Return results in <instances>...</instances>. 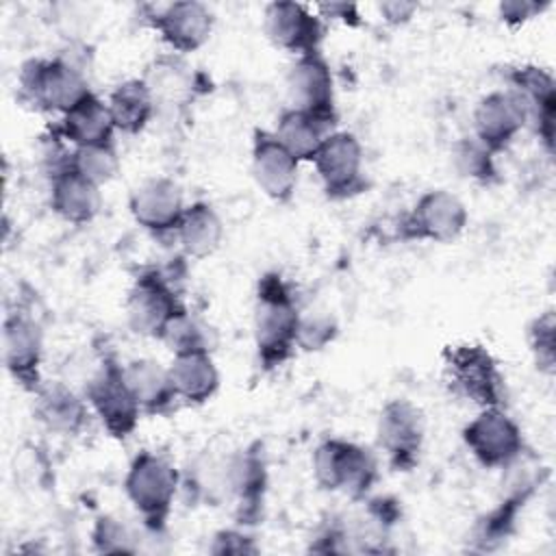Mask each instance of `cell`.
Masks as SVG:
<instances>
[{"instance_id":"d6986e66","label":"cell","mask_w":556,"mask_h":556,"mask_svg":"<svg viewBox=\"0 0 556 556\" xmlns=\"http://www.w3.org/2000/svg\"><path fill=\"white\" fill-rule=\"evenodd\" d=\"M224 484L235 497L239 521L256 523L267 491V463L258 443H252L230 456L224 469Z\"/></svg>"},{"instance_id":"7402d4cb","label":"cell","mask_w":556,"mask_h":556,"mask_svg":"<svg viewBox=\"0 0 556 556\" xmlns=\"http://www.w3.org/2000/svg\"><path fill=\"white\" fill-rule=\"evenodd\" d=\"M56 139L70 141L74 148L113 143L115 124L111 119L106 102L93 91L83 98L74 109L61 115V122L52 128Z\"/></svg>"},{"instance_id":"4316f807","label":"cell","mask_w":556,"mask_h":556,"mask_svg":"<svg viewBox=\"0 0 556 556\" xmlns=\"http://www.w3.org/2000/svg\"><path fill=\"white\" fill-rule=\"evenodd\" d=\"M176 239L191 258L211 256L224 239V224L208 202H193L185 208Z\"/></svg>"},{"instance_id":"5bb4252c","label":"cell","mask_w":556,"mask_h":556,"mask_svg":"<svg viewBox=\"0 0 556 556\" xmlns=\"http://www.w3.org/2000/svg\"><path fill=\"white\" fill-rule=\"evenodd\" d=\"M263 26L267 39L298 56L319 52L326 37V22L300 2H271L265 7Z\"/></svg>"},{"instance_id":"e575fe53","label":"cell","mask_w":556,"mask_h":556,"mask_svg":"<svg viewBox=\"0 0 556 556\" xmlns=\"http://www.w3.org/2000/svg\"><path fill=\"white\" fill-rule=\"evenodd\" d=\"M350 541H352L350 530L339 521H330V523L319 528V532L311 541V549L313 552H324V554H328V552L330 554H341V552L352 549Z\"/></svg>"},{"instance_id":"f546056e","label":"cell","mask_w":556,"mask_h":556,"mask_svg":"<svg viewBox=\"0 0 556 556\" xmlns=\"http://www.w3.org/2000/svg\"><path fill=\"white\" fill-rule=\"evenodd\" d=\"M452 161L460 176L478 180V182H493L497 180L495 154L486 150L476 137H463L452 146Z\"/></svg>"},{"instance_id":"8fae6325","label":"cell","mask_w":556,"mask_h":556,"mask_svg":"<svg viewBox=\"0 0 556 556\" xmlns=\"http://www.w3.org/2000/svg\"><path fill=\"white\" fill-rule=\"evenodd\" d=\"M467 208L445 189L426 191L400 224V237L408 241L452 243L467 226Z\"/></svg>"},{"instance_id":"8d00e7d4","label":"cell","mask_w":556,"mask_h":556,"mask_svg":"<svg viewBox=\"0 0 556 556\" xmlns=\"http://www.w3.org/2000/svg\"><path fill=\"white\" fill-rule=\"evenodd\" d=\"M547 4H539L530 0H506L500 4V17L508 26H519L530 17H534L536 13H541Z\"/></svg>"},{"instance_id":"52a82bcc","label":"cell","mask_w":556,"mask_h":556,"mask_svg":"<svg viewBox=\"0 0 556 556\" xmlns=\"http://www.w3.org/2000/svg\"><path fill=\"white\" fill-rule=\"evenodd\" d=\"M185 308L169 278L159 269L141 271L126 298V319L135 334L161 339L169 321Z\"/></svg>"},{"instance_id":"ac0fdd59","label":"cell","mask_w":556,"mask_h":556,"mask_svg":"<svg viewBox=\"0 0 556 556\" xmlns=\"http://www.w3.org/2000/svg\"><path fill=\"white\" fill-rule=\"evenodd\" d=\"M300 161L269 130H254L252 174L261 191L278 204L291 202L298 187Z\"/></svg>"},{"instance_id":"e0dca14e","label":"cell","mask_w":556,"mask_h":556,"mask_svg":"<svg viewBox=\"0 0 556 556\" xmlns=\"http://www.w3.org/2000/svg\"><path fill=\"white\" fill-rule=\"evenodd\" d=\"M128 206L132 219L154 237H176L178 224L187 208L178 182L167 176H156L141 182L130 193Z\"/></svg>"},{"instance_id":"3957f363","label":"cell","mask_w":556,"mask_h":556,"mask_svg":"<svg viewBox=\"0 0 556 556\" xmlns=\"http://www.w3.org/2000/svg\"><path fill=\"white\" fill-rule=\"evenodd\" d=\"M124 491L150 532H161L178 491V471L161 454L143 450L128 467Z\"/></svg>"},{"instance_id":"7a4b0ae2","label":"cell","mask_w":556,"mask_h":556,"mask_svg":"<svg viewBox=\"0 0 556 556\" xmlns=\"http://www.w3.org/2000/svg\"><path fill=\"white\" fill-rule=\"evenodd\" d=\"M17 91L33 109L61 115L91 93L80 65L63 54L52 59H28L20 67Z\"/></svg>"},{"instance_id":"30bf717a","label":"cell","mask_w":556,"mask_h":556,"mask_svg":"<svg viewBox=\"0 0 556 556\" xmlns=\"http://www.w3.org/2000/svg\"><path fill=\"white\" fill-rule=\"evenodd\" d=\"M313 165L330 200H345L367 189L363 172V146L348 130H332L317 150Z\"/></svg>"},{"instance_id":"4dcf8cb0","label":"cell","mask_w":556,"mask_h":556,"mask_svg":"<svg viewBox=\"0 0 556 556\" xmlns=\"http://www.w3.org/2000/svg\"><path fill=\"white\" fill-rule=\"evenodd\" d=\"M161 341H165L174 354H180V352H211V345H213L211 330L200 319H195L187 308H182L169 321Z\"/></svg>"},{"instance_id":"277c9868","label":"cell","mask_w":556,"mask_h":556,"mask_svg":"<svg viewBox=\"0 0 556 556\" xmlns=\"http://www.w3.org/2000/svg\"><path fill=\"white\" fill-rule=\"evenodd\" d=\"M313 476L324 491L363 500L378 478V463L367 447L332 437L313 452Z\"/></svg>"},{"instance_id":"836d02e7","label":"cell","mask_w":556,"mask_h":556,"mask_svg":"<svg viewBox=\"0 0 556 556\" xmlns=\"http://www.w3.org/2000/svg\"><path fill=\"white\" fill-rule=\"evenodd\" d=\"M337 337V324L328 315L300 317L298 326V348L304 352H319Z\"/></svg>"},{"instance_id":"f35d334b","label":"cell","mask_w":556,"mask_h":556,"mask_svg":"<svg viewBox=\"0 0 556 556\" xmlns=\"http://www.w3.org/2000/svg\"><path fill=\"white\" fill-rule=\"evenodd\" d=\"M380 15L384 17V22L393 24V26H400V24H406L415 11H417V4L415 2H397V0H391V2H382L378 7Z\"/></svg>"},{"instance_id":"5b68a950","label":"cell","mask_w":556,"mask_h":556,"mask_svg":"<svg viewBox=\"0 0 556 556\" xmlns=\"http://www.w3.org/2000/svg\"><path fill=\"white\" fill-rule=\"evenodd\" d=\"M443 367L456 395L480 408H497L504 404V376L497 361L484 345L458 343L445 348Z\"/></svg>"},{"instance_id":"ba28073f","label":"cell","mask_w":556,"mask_h":556,"mask_svg":"<svg viewBox=\"0 0 556 556\" xmlns=\"http://www.w3.org/2000/svg\"><path fill=\"white\" fill-rule=\"evenodd\" d=\"M463 441L471 456L486 469H504L526 452L521 428L502 406L480 408L463 428Z\"/></svg>"},{"instance_id":"2e32d148","label":"cell","mask_w":556,"mask_h":556,"mask_svg":"<svg viewBox=\"0 0 556 556\" xmlns=\"http://www.w3.org/2000/svg\"><path fill=\"white\" fill-rule=\"evenodd\" d=\"M148 24L161 35V39L178 54L195 52L202 48L211 33L215 17L211 9L195 0L169 2L163 7H148Z\"/></svg>"},{"instance_id":"9c48e42d","label":"cell","mask_w":556,"mask_h":556,"mask_svg":"<svg viewBox=\"0 0 556 556\" xmlns=\"http://www.w3.org/2000/svg\"><path fill=\"white\" fill-rule=\"evenodd\" d=\"M376 439L395 471L415 469L426 439L421 410L408 400H389L378 415Z\"/></svg>"},{"instance_id":"44dd1931","label":"cell","mask_w":556,"mask_h":556,"mask_svg":"<svg viewBox=\"0 0 556 556\" xmlns=\"http://www.w3.org/2000/svg\"><path fill=\"white\" fill-rule=\"evenodd\" d=\"M50 206L63 222L89 224L102 206L100 187L80 176L67 161L50 174Z\"/></svg>"},{"instance_id":"83f0119b","label":"cell","mask_w":556,"mask_h":556,"mask_svg":"<svg viewBox=\"0 0 556 556\" xmlns=\"http://www.w3.org/2000/svg\"><path fill=\"white\" fill-rule=\"evenodd\" d=\"M332 132V126L295 109H285L276 124V139L302 163L313 161L324 139Z\"/></svg>"},{"instance_id":"603a6c76","label":"cell","mask_w":556,"mask_h":556,"mask_svg":"<svg viewBox=\"0 0 556 556\" xmlns=\"http://www.w3.org/2000/svg\"><path fill=\"white\" fill-rule=\"evenodd\" d=\"M167 371L176 397L185 404H204L219 389V371L211 358V352L174 354Z\"/></svg>"},{"instance_id":"7c38bea8","label":"cell","mask_w":556,"mask_h":556,"mask_svg":"<svg viewBox=\"0 0 556 556\" xmlns=\"http://www.w3.org/2000/svg\"><path fill=\"white\" fill-rule=\"evenodd\" d=\"M2 358L11 378L35 393L41 382L43 332L28 313H9L2 324Z\"/></svg>"},{"instance_id":"1f68e13d","label":"cell","mask_w":556,"mask_h":556,"mask_svg":"<svg viewBox=\"0 0 556 556\" xmlns=\"http://www.w3.org/2000/svg\"><path fill=\"white\" fill-rule=\"evenodd\" d=\"M528 343L541 371L552 374L556 363V319L554 311H545L528 326Z\"/></svg>"},{"instance_id":"4fadbf2b","label":"cell","mask_w":556,"mask_h":556,"mask_svg":"<svg viewBox=\"0 0 556 556\" xmlns=\"http://www.w3.org/2000/svg\"><path fill=\"white\" fill-rule=\"evenodd\" d=\"M285 85L291 109L308 113L330 126L337 124L334 80L330 65L319 52L298 56L287 72Z\"/></svg>"},{"instance_id":"ffe728a7","label":"cell","mask_w":556,"mask_h":556,"mask_svg":"<svg viewBox=\"0 0 556 556\" xmlns=\"http://www.w3.org/2000/svg\"><path fill=\"white\" fill-rule=\"evenodd\" d=\"M521 128L526 113L508 89L486 93L473 109V137L493 154L508 148Z\"/></svg>"},{"instance_id":"d590c367","label":"cell","mask_w":556,"mask_h":556,"mask_svg":"<svg viewBox=\"0 0 556 556\" xmlns=\"http://www.w3.org/2000/svg\"><path fill=\"white\" fill-rule=\"evenodd\" d=\"M213 554H256L258 547L254 545V539L239 532V530H222L213 536V543L208 547Z\"/></svg>"},{"instance_id":"f1b7e54d","label":"cell","mask_w":556,"mask_h":556,"mask_svg":"<svg viewBox=\"0 0 556 556\" xmlns=\"http://www.w3.org/2000/svg\"><path fill=\"white\" fill-rule=\"evenodd\" d=\"M70 165L98 187L111 182L119 172V159L113 143L74 148L70 154Z\"/></svg>"},{"instance_id":"d6a6232c","label":"cell","mask_w":556,"mask_h":556,"mask_svg":"<svg viewBox=\"0 0 556 556\" xmlns=\"http://www.w3.org/2000/svg\"><path fill=\"white\" fill-rule=\"evenodd\" d=\"M91 541H93V547L104 554L135 552L132 534L128 532V528L119 519L109 515L96 519V526L91 530Z\"/></svg>"},{"instance_id":"d4e9b609","label":"cell","mask_w":556,"mask_h":556,"mask_svg":"<svg viewBox=\"0 0 556 556\" xmlns=\"http://www.w3.org/2000/svg\"><path fill=\"white\" fill-rule=\"evenodd\" d=\"M126 382L146 415H167L176 404V393L167 367L152 358H135L124 365Z\"/></svg>"},{"instance_id":"9a60e30c","label":"cell","mask_w":556,"mask_h":556,"mask_svg":"<svg viewBox=\"0 0 556 556\" xmlns=\"http://www.w3.org/2000/svg\"><path fill=\"white\" fill-rule=\"evenodd\" d=\"M508 91L519 100L526 113V126L539 135L545 150L554 148V113H556V87L547 70L539 65L513 67L506 76Z\"/></svg>"},{"instance_id":"74e56055","label":"cell","mask_w":556,"mask_h":556,"mask_svg":"<svg viewBox=\"0 0 556 556\" xmlns=\"http://www.w3.org/2000/svg\"><path fill=\"white\" fill-rule=\"evenodd\" d=\"M317 11L324 22L332 20V22H341L350 28H356L363 24L358 4H354V2H324V4H317Z\"/></svg>"},{"instance_id":"6da1fadb","label":"cell","mask_w":556,"mask_h":556,"mask_svg":"<svg viewBox=\"0 0 556 556\" xmlns=\"http://www.w3.org/2000/svg\"><path fill=\"white\" fill-rule=\"evenodd\" d=\"M300 311L289 282L278 271H267L256 285L254 343L265 369L280 367L298 348Z\"/></svg>"},{"instance_id":"484cf974","label":"cell","mask_w":556,"mask_h":556,"mask_svg":"<svg viewBox=\"0 0 556 556\" xmlns=\"http://www.w3.org/2000/svg\"><path fill=\"white\" fill-rule=\"evenodd\" d=\"M115 130L124 135H139L156 111V100L143 78H128L109 93L106 100Z\"/></svg>"},{"instance_id":"8992f818","label":"cell","mask_w":556,"mask_h":556,"mask_svg":"<svg viewBox=\"0 0 556 556\" xmlns=\"http://www.w3.org/2000/svg\"><path fill=\"white\" fill-rule=\"evenodd\" d=\"M87 404L113 439H128L143 415L124 376V365L106 356L87 384Z\"/></svg>"},{"instance_id":"cb8c5ba5","label":"cell","mask_w":556,"mask_h":556,"mask_svg":"<svg viewBox=\"0 0 556 556\" xmlns=\"http://www.w3.org/2000/svg\"><path fill=\"white\" fill-rule=\"evenodd\" d=\"M35 415L48 430L59 434H78L89 419L83 397L63 382H43L35 391Z\"/></svg>"}]
</instances>
